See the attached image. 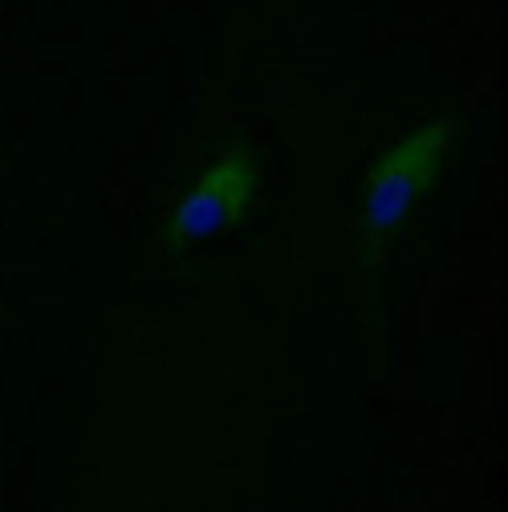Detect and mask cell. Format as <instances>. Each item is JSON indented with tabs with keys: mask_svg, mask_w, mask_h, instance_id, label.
<instances>
[{
	"mask_svg": "<svg viewBox=\"0 0 508 512\" xmlns=\"http://www.w3.org/2000/svg\"><path fill=\"white\" fill-rule=\"evenodd\" d=\"M448 143L452 118H431L370 167L358 216V256L366 265H378L387 256L403 220L423 200V191L435 183L443 159H448Z\"/></svg>",
	"mask_w": 508,
	"mask_h": 512,
	"instance_id": "1",
	"label": "cell"
},
{
	"mask_svg": "<svg viewBox=\"0 0 508 512\" xmlns=\"http://www.w3.org/2000/svg\"><path fill=\"white\" fill-rule=\"evenodd\" d=\"M257 183H261V163L244 143L240 147H228L220 155L216 167H208L192 191L179 200V208L167 216L159 240L163 248H183V244H196V240H208L224 228H232L252 196H257Z\"/></svg>",
	"mask_w": 508,
	"mask_h": 512,
	"instance_id": "2",
	"label": "cell"
}]
</instances>
